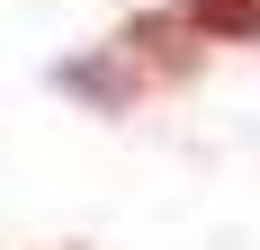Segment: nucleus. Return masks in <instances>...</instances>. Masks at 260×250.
I'll return each instance as SVG.
<instances>
[{"instance_id": "f257e3e1", "label": "nucleus", "mask_w": 260, "mask_h": 250, "mask_svg": "<svg viewBox=\"0 0 260 250\" xmlns=\"http://www.w3.org/2000/svg\"><path fill=\"white\" fill-rule=\"evenodd\" d=\"M180 27H198V36H260V0H180Z\"/></svg>"}]
</instances>
